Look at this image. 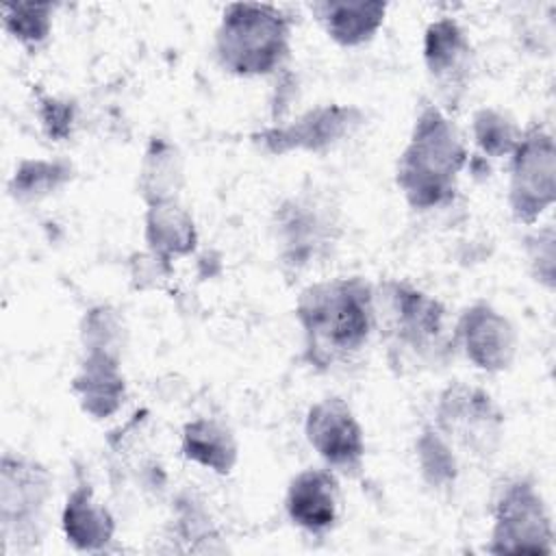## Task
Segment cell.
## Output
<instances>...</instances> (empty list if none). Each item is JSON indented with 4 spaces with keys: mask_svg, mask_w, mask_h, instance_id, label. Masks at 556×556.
<instances>
[{
    "mask_svg": "<svg viewBox=\"0 0 556 556\" xmlns=\"http://www.w3.org/2000/svg\"><path fill=\"white\" fill-rule=\"evenodd\" d=\"M432 428L452 447L489 458L502 445L504 413L484 389L454 382L437 397Z\"/></svg>",
    "mask_w": 556,
    "mask_h": 556,
    "instance_id": "obj_7",
    "label": "cell"
},
{
    "mask_svg": "<svg viewBox=\"0 0 556 556\" xmlns=\"http://www.w3.org/2000/svg\"><path fill=\"white\" fill-rule=\"evenodd\" d=\"M552 517L536 484L528 478L504 482L493 502V554H552Z\"/></svg>",
    "mask_w": 556,
    "mask_h": 556,
    "instance_id": "obj_8",
    "label": "cell"
},
{
    "mask_svg": "<svg viewBox=\"0 0 556 556\" xmlns=\"http://www.w3.org/2000/svg\"><path fill=\"white\" fill-rule=\"evenodd\" d=\"M37 117L43 132L52 141H65L74 132L76 124V104L56 96H41L37 100Z\"/></svg>",
    "mask_w": 556,
    "mask_h": 556,
    "instance_id": "obj_26",
    "label": "cell"
},
{
    "mask_svg": "<svg viewBox=\"0 0 556 556\" xmlns=\"http://www.w3.org/2000/svg\"><path fill=\"white\" fill-rule=\"evenodd\" d=\"M185 185V165L178 148L165 137H152L137 178V191L146 206L178 200Z\"/></svg>",
    "mask_w": 556,
    "mask_h": 556,
    "instance_id": "obj_20",
    "label": "cell"
},
{
    "mask_svg": "<svg viewBox=\"0 0 556 556\" xmlns=\"http://www.w3.org/2000/svg\"><path fill=\"white\" fill-rule=\"evenodd\" d=\"M556 200V143L547 128L521 130L510 154L508 208L519 224L532 226Z\"/></svg>",
    "mask_w": 556,
    "mask_h": 556,
    "instance_id": "obj_9",
    "label": "cell"
},
{
    "mask_svg": "<svg viewBox=\"0 0 556 556\" xmlns=\"http://www.w3.org/2000/svg\"><path fill=\"white\" fill-rule=\"evenodd\" d=\"M143 241L152 256L169 265L172 258L195 250V222L180 200L150 204L143 215Z\"/></svg>",
    "mask_w": 556,
    "mask_h": 556,
    "instance_id": "obj_17",
    "label": "cell"
},
{
    "mask_svg": "<svg viewBox=\"0 0 556 556\" xmlns=\"http://www.w3.org/2000/svg\"><path fill=\"white\" fill-rule=\"evenodd\" d=\"M339 480L332 469H302L287 486L285 510L289 519L311 532L321 534L334 528L339 519Z\"/></svg>",
    "mask_w": 556,
    "mask_h": 556,
    "instance_id": "obj_14",
    "label": "cell"
},
{
    "mask_svg": "<svg viewBox=\"0 0 556 556\" xmlns=\"http://www.w3.org/2000/svg\"><path fill=\"white\" fill-rule=\"evenodd\" d=\"M293 20L269 2H230L224 7L213 37L217 65L241 78L267 76L291 54Z\"/></svg>",
    "mask_w": 556,
    "mask_h": 556,
    "instance_id": "obj_4",
    "label": "cell"
},
{
    "mask_svg": "<svg viewBox=\"0 0 556 556\" xmlns=\"http://www.w3.org/2000/svg\"><path fill=\"white\" fill-rule=\"evenodd\" d=\"M52 482V473L39 460L11 452L2 454L0 534L4 552H9L11 543L17 552H26L39 541Z\"/></svg>",
    "mask_w": 556,
    "mask_h": 556,
    "instance_id": "obj_6",
    "label": "cell"
},
{
    "mask_svg": "<svg viewBox=\"0 0 556 556\" xmlns=\"http://www.w3.org/2000/svg\"><path fill=\"white\" fill-rule=\"evenodd\" d=\"M182 456L217 476H228L239 460L235 432L215 417H195L180 434Z\"/></svg>",
    "mask_w": 556,
    "mask_h": 556,
    "instance_id": "obj_19",
    "label": "cell"
},
{
    "mask_svg": "<svg viewBox=\"0 0 556 556\" xmlns=\"http://www.w3.org/2000/svg\"><path fill=\"white\" fill-rule=\"evenodd\" d=\"M74 176L76 169L67 159H24L9 180V193L22 204L37 202L63 189Z\"/></svg>",
    "mask_w": 556,
    "mask_h": 556,
    "instance_id": "obj_21",
    "label": "cell"
},
{
    "mask_svg": "<svg viewBox=\"0 0 556 556\" xmlns=\"http://www.w3.org/2000/svg\"><path fill=\"white\" fill-rule=\"evenodd\" d=\"M54 2H2V26L22 46L37 48L52 33Z\"/></svg>",
    "mask_w": 556,
    "mask_h": 556,
    "instance_id": "obj_22",
    "label": "cell"
},
{
    "mask_svg": "<svg viewBox=\"0 0 556 556\" xmlns=\"http://www.w3.org/2000/svg\"><path fill=\"white\" fill-rule=\"evenodd\" d=\"M471 135L482 154L489 159H502L513 154L521 128L500 109L484 106L471 117Z\"/></svg>",
    "mask_w": 556,
    "mask_h": 556,
    "instance_id": "obj_23",
    "label": "cell"
},
{
    "mask_svg": "<svg viewBox=\"0 0 556 556\" xmlns=\"http://www.w3.org/2000/svg\"><path fill=\"white\" fill-rule=\"evenodd\" d=\"M61 526L67 543L80 552L104 549L115 532V521L109 508L96 500L89 484H76L65 500Z\"/></svg>",
    "mask_w": 556,
    "mask_h": 556,
    "instance_id": "obj_18",
    "label": "cell"
},
{
    "mask_svg": "<svg viewBox=\"0 0 556 556\" xmlns=\"http://www.w3.org/2000/svg\"><path fill=\"white\" fill-rule=\"evenodd\" d=\"M424 65L447 104H456L473 74V46L454 17H439L424 30Z\"/></svg>",
    "mask_w": 556,
    "mask_h": 556,
    "instance_id": "obj_13",
    "label": "cell"
},
{
    "mask_svg": "<svg viewBox=\"0 0 556 556\" xmlns=\"http://www.w3.org/2000/svg\"><path fill=\"white\" fill-rule=\"evenodd\" d=\"M80 341L85 352H106L122 358L126 341L124 317L109 304L89 308L80 321Z\"/></svg>",
    "mask_w": 556,
    "mask_h": 556,
    "instance_id": "obj_24",
    "label": "cell"
},
{
    "mask_svg": "<svg viewBox=\"0 0 556 556\" xmlns=\"http://www.w3.org/2000/svg\"><path fill=\"white\" fill-rule=\"evenodd\" d=\"M293 313L304 337V356L313 367L348 365L376 330L374 285L361 276L311 282L300 291Z\"/></svg>",
    "mask_w": 556,
    "mask_h": 556,
    "instance_id": "obj_1",
    "label": "cell"
},
{
    "mask_svg": "<svg viewBox=\"0 0 556 556\" xmlns=\"http://www.w3.org/2000/svg\"><path fill=\"white\" fill-rule=\"evenodd\" d=\"M417 463L424 480L434 489H447L454 484L458 465L454 447L434 430L424 428L415 443Z\"/></svg>",
    "mask_w": 556,
    "mask_h": 556,
    "instance_id": "obj_25",
    "label": "cell"
},
{
    "mask_svg": "<svg viewBox=\"0 0 556 556\" xmlns=\"http://www.w3.org/2000/svg\"><path fill=\"white\" fill-rule=\"evenodd\" d=\"M308 9L334 43L358 48L376 37L389 4L376 0H324L308 4Z\"/></svg>",
    "mask_w": 556,
    "mask_h": 556,
    "instance_id": "obj_16",
    "label": "cell"
},
{
    "mask_svg": "<svg viewBox=\"0 0 556 556\" xmlns=\"http://www.w3.org/2000/svg\"><path fill=\"white\" fill-rule=\"evenodd\" d=\"M526 252H528V263L532 269V276L545 285L547 289L554 287V228L545 226L536 235L526 239Z\"/></svg>",
    "mask_w": 556,
    "mask_h": 556,
    "instance_id": "obj_27",
    "label": "cell"
},
{
    "mask_svg": "<svg viewBox=\"0 0 556 556\" xmlns=\"http://www.w3.org/2000/svg\"><path fill=\"white\" fill-rule=\"evenodd\" d=\"M376 330L397 369H421L443 363L456 348L447 308L437 298L404 280L374 287Z\"/></svg>",
    "mask_w": 556,
    "mask_h": 556,
    "instance_id": "obj_2",
    "label": "cell"
},
{
    "mask_svg": "<svg viewBox=\"0 0 556 556\" xmlns=\"http://www.w3.org/2000/svg\"><path fill=\"white\" fill-rule=\"evenodd\" d=\"M365 122L356 104H317L295 119L252 132V143L274 156L289 152H326L350 139Z\"/></svg>",
    "mask_w": 556,
    "mask_h": 556,
    "instance_id": "obj_10",
    "label": "cell"
},
{
    "mask_svg": "<svg viewBox=\"0 0 556 556\" xmlns=\"http://www.w3.org/2000/svg\"><path fill=\"white\" fill-rule=\"evenodd\" d=\"M304 434L328 469L343 476L361 473L365 463V434L343 397L328 395L315 402L306 413Z\"/></svg>",
    "mask_w": 556,
    "mask_h": 556,
    "instance_id": "obj_11",
    "label": "cell"
},
{
    "mask_svg": "<svg viewBox=\"0 0 556 556\" xmlns=\"http://www.w3.org/2000/svg\"><path fill=\"white\" fill-rule=\"evenodd\" d=\"M339 237L341 222L334 204L313 189L282 200L274 213V241L287 274H300L324 261Z\"/></svg>",
    "mask_w": 556,
    "mask_h": 556,
    "instance_id": "obj_5",
    "label": "cell"
},
{
    "mask_svg": "<svg viewBox=\"0 0 556 556\" xmlns=\"http://www.w3.org/2000/svg\"><path fill=\"white\" fill-rule=\"evenodd\" d=\"M465 163L467 148L452 119L437 104H424L400 152L395 185L410 208H439L456 195Z\"/></svg>",
    "mask_w": 556,
    "mask_h": 556,
    "instance_id": "obj_3",
    "label": "cell"
},
{
    "mask_svg": "<svg viewBox=\"0 0 556 556\" xmlns=\"http://www.w3.org/2000/svg\"><path fill=\"white\" fill-rule=\"evenodd\" d=\"M456 345L486 374L506 371L517 356V332L506 315L486 302L467 306L456 326Z\"/></svg>",
    "mask_w": 556,
    "mask_h": 556,
    "instance_id": "obj_12",
    "label": "cell"
},
{
    "mask_svg": "<svg viewBox=\"0 0 556 556\" xmlns=\"http://www.w3.org/2000/svg\"><path fill=\"white\" fill-rule=\"evenodd\" d=\"M72 393L80 410L91 419L115 415L126 397L122 358L106 352H85L78 371L72 378Z\"/></svg>",
    "mask_w": 556,
    "mask_h": 556,
    "instance_id": "obj_15",
    "label": "cell"
}]
</instances>
